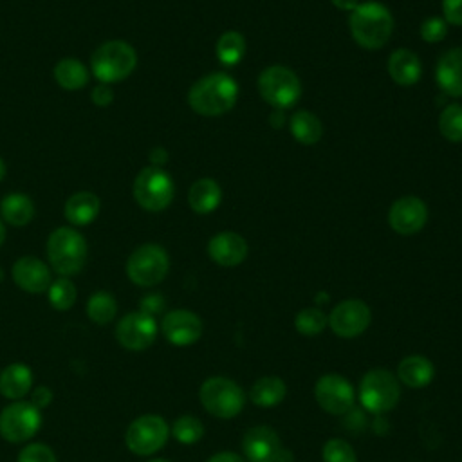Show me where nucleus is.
Here are the masks:
<instances>
[{
	"label": "nucleus",
	"instance_id": "f257e3e1",
	"mask_svg": "<svg viewBox=\"0 0 462 462\" xmlns=\"http://www.w3.org/2000/svg\"><path fill=\"white\" fill-rule=\"evenodd\" d=\"M238 97V85L224 72L200 78L188 92V103L200 116H220L233 108Z\"/></svg>",
	"mask_w": 462,
	"mask_h": 462
},
{
	"label": "nucleus",
	"instance_id": "f03ea898",
	"mask_svg": "<svg viewBox=\"0 0 462 462\" xmlns=\"http://www.w3.org/2000/svg\"><path fill=\"white\" fill-rule=\"evenodd\" d=\"M352 38L365 49H381L392 36L393 18L390 11L377 2L357 4L350 14Z\"/></svg>",
	"mask_w": 462,
	"mask_h": 462
},
{
	"label": "nucleus",
	"instance_id": "7ed1b4c3",
	"mask_svg": "<svg viewBox=\"0 0 462 462\" xmlns=\"http://www.w3.org/2000/svg\"><path fill=\"white\" fill-rule=\"evenodd\" d=\"M47 258L58 274H78L87 262V242L76 229L58 227L49 235Z\"/></svg>",
	"mask_w": 462,
	"mask_h": 462
},
{
	"label": "nucleus",
	"instance_id": "20e7f679",
	"mask_svg": "<svg viewBox=\"0 0 462 462\" xmlns=\"http://www.w3.org/2000/svg\"><path fill=\"white\" fill-rule=\"evenodd\" d=\"M135 65L137 54L134 47L121 40H110L99 45L90 58L94 76L106 85L126 79L134 72Z\"/></svg>",
	"mask_w": 462,
	"mask_h": 462
},
{
	"label": "nucleus",
	"instance_id": "39448f33",
	"mask_svg": "<svg viewBox=\"0 0 462 462\" xmlns=\"http://www.w3.org/2000/svg\"><path fill=\"white\" fill-rule=\"evenodd\" d=\"M199 399L204 410L217 419H233L245 404L244 390L231 379L215 375L200 384Z\"/></svg>",
	"mask_w": 462,
	"mask_h": 462
},
{
	"label": "nucleus",
	"instance_id": "423d86ee",
	"mask_svg": "<svg viewBox=\"0 0 462 462\" xmlns=\"http://www.w3.org/2000/svg\"><path fill=\"white\" fill-rule=\"evenodd\" d=\"M401 397L397 377L384 368L368 370L359 383V401L370 413H386L395 408Z\"/></svg>",
	"mask_w": 462,
	"mask_h": 462
},
{
	"label": "nucleus",
	"instance_id": "0eeeda50",
	"mask_svg": "<svg viewBox=\"0 0 462 462\" xmlns=\"http://www.w3.org/2000/svg\"><path fill=\"white\" fill-rule=\"evenodd\" d=\"M134 199L146 211H162L173 200L171 177L159 166L143 168L134 180Z\"/></svg>",
	"mask_w": 462,
	"mask_h": 462
},
{
	"label": "nucleus",
	"instance_id": "6e6552de",
	"mask_svg": "<svg viewBox=\"0 0 462 462\" xmlns=\"http://www.w3.org/2000/svg\"><path fill=\"white\" fill-rule=\"evenodd\" d=\"M258 90L263 101L282 110L292 106L301 94L298 76L282 65H271L258 76Z\"/></svg>",
	"mask_w": 462,
	"mask_h": 462
},
{
	"label": "nucleus",
	"instance_id": "1a4fd4ad",
	"mask_svg": "<svg viewBox=\"0 0 462 462\" xmlns=\"http://www.w3.org/2000/svg\"><path fill=\"white\" fill-rule=\"evenodd\" d=\"M168 267L166 251L157 244H144L128 256L126 276L139 287H152L164 280Z\"/></svg>",
	"mask_w": 462,
	"mask_h": 462
},
{
	"label": "nucleus",
	"instance_id": "9d476101",
	"mask_svg": "<svg viewBox=\"0 0 462 462\" xmlns=\"http://www.w3.org/2000/svg\"><path fill=\"white\" fill-rule=\"evenodd\" d=\"M168 435L170 428L161 415H141L128 426L125 444L135 455H152L166 444Z\"/></svg>",
	"mask_w": 462,
	"mask_h": 462
},
{
	"label": "nucleus",
	"instance_id": "9b49d317",
	"mask_svg": "<svg viewBox=\"0 0 462 462\" xmlns=\"http://www.w3.org/2000/svg\"><path fill=\"white\" fill-rule=\"evenodd\" d=\"M42 426V413L32 402L16 401L0 411V435L9 442H25Z\"/></svg>",
	"mask_w": 462,
	"mask_h": 462
},
{
	"label": "nucleus",
	"instance_id": "f8f14e48",
	"mask_svg": "<svg viewBox=\"0 0 462 462\" xmlns=\"http://www.w3.org/2000/svg\"><path fill=\"white\" fill-rule=\"evenodd\" d=\"M247 462H291L292 455L282 446L278 433L271 426H253L242 439Z\"/></svg>",
	"mask_w": 462,
	"mask_h": 462
},
{
	"label": "nucleus",
	"instance_id": "ddd939ff",
	"mask_svg": "<svg viewBox=\"0 0 462 462\" xmlns=\"http://www.w3.org/2000/svg\"><path fill=\"white\" fill-rule=\"evenodd\" d=\"M372 321V312L368 305L361 300H345L337 303L328 314V327L339 337H357L361 336Z\"/></svg>",
	"mask_w": 462,
	"mask_h": 462
},
{
	"label": "nucleus",
	"instance_id": "4468645a",
	"mask_svg": "<svg viewBox=\"0 0 462 462\" xmlns=\"http://www.w3.org/2000/svg\"><path fill=\"white\" fill-rule=\"evenodd\" d=\"M116 337L126 350H144L157 337L155 318L143 310L130 312L119 319L116 327Z\"/></svg>",
	"mask_w": 462,
	"mask_h": 462
},
{
	"label": "nucleus",
	"instance_id": "2eb2a0df",
	"mask_svg": "<svg viewBox=\"0 0 462 462\" xmlns=\"http://www.w3.org/2000/svg\"><path fill=\"white\" fill-rule=\"evenodd\" d=\"M314 395L321 410L332 415H343L354 406V388L339 374H325L314 386Z\"/></svg>",
	"mask_w": 462,
	"mask_h": 462
},
{
	"label": "nucleus",
	"instance_id": "dca6fc26",
	"mask_svg": "<svg viewBox=\"0 0 462 462\" xmlns=\"http://www.w3.org/2000/svg\"><path fill=\"white\" fill-rule=\"evenodd\" d=\"M426 220H428L426 204L413 195L397 199L388 211L390 227L399 235H413L420 231Z\"/></svg>",
	"mask_w": 462,
	"mask_h": 462
},
{
	"label": "nucleus",
	"instance_id": "f3484780",
	"mask_svg": "<svg viewBox=\"0 0 462 462\" xmlns=\"http://www.w3.org/2000/svg\"><path fill=\"white\" fill-rule=\"evenodd\" d=\"M161 330L171 345L188 346L199 341V337L202 336V321L191 310L175 309L162 318Z\"/></svg>",
	"mask_w": 462,
	"mask_h": 462
},
{
	"label": "nucleus",
	"instance_id": "a211bd4d",
	"mask_svg": "<svg viewBox=\"0 0 462 462\" xmlns=\"http://www.w3.org/2000/svg\"><path fill=\"white\" fill-rule=\"evenodd\" d=\"M13 280L25 292H43L49 289L51 271L49 267L36 256H22L13 265Z\"/></svg>",
	"mask_w": 462,
	"mask_h": 462
},
{
	"label": "nucleus",
	"instance_id": "6ab92c4d",
	"mask_svg": "<svg viewBox=\"0 0 462 462\" xmlns=\"http://www.w3.org/2000/svg\"><path fill=\"white\" fill-rule=\"evenodd\" d=\"M209 258L222 267H235L247 256V242L233 231L215 235L208 244Z\"/></svg>",
	"mask_w": 462,
	"mask_h": 462
},
{
	"label": "nucleus",
	"instance_id": "aec40b11",
	"mask_svg": "<svg viewBox=\"0 0 462 462\" xmlns=\"http://www.w3.org/2000/svg\"><path fill=\"white\" fill-rule=\"evenodd\" d=\"M435 78L446 94L462 96V49H451L440 56Z\"/></svg>",
	"mask_w": 462,
	"mask_h": 462
},
{
	"label": "nucleus",
	"instance_id": "412c9836",
	"mask_svg": "<svg viewBox=\"0 0 462 462\" xmlns=\"http://www.w3.org/2000/svg\"><path fill=\"white\" fill-rule=\"evenodd\" d=\"M101 202L92 191H78L65 202V218L72 226H87L99 213Z\"/></svg>",
	"mask_w": 462,
	"mask_h": 462
},
{
	"label": "nucleus",
	"instance_id": "4be33fe9",
	"mask_svg": "<svg viewBox=\"0 0 462 462\" xmlns=\"http://www.w3.org/2000/svg\"><path fill=\"white\" fill-rule=\"evenodd\" d=\"M32 386V372L22 363H11L0 372V393L7 399H22Z\"/></svg>",
	"mask_w": 462,
	"mask_h": 462
},
{
	"label": "nucleus",
	"instance_id": "5701e85b",
	"mask_svg": "<svg viewBox=\"0 0 462 462\" xmlns=\"http://www.w3.org/2000/svg\"><path fill=\"white\" fill-rule=\"evenodd\" d=\"M435 368L424 356H406L397 366V379L410 388H424L431 383Z\"/></svg>",
	"mask_w": 462,
	"mask_h": 462
},
{
	"label": "nucleus",
	"instance_id": "b1692460",
	"mask_svg": "<svg viewBox=\"0 0 462 462\" xmlns=\"http://www.w3.org/2000/svg\"><path fill=\"white\" fill-rule=\"evenodd\" d=\"M388 72L399 85H413L420 78V61L408 49H397L388 58Z\"/></svg>",
	"mask_w": 462,
	"mask_h": 462
},
{
	"label": "nucleus",
	"instance_id": "393cba45",
	"mask_svg": "<svg viewBox=\"0 0 462 462\" xmlns=\"http://www.w3.org/2000/svg\"><path fill=\"white\" fill-rule=\"evenodd\" d=\"M285 393L287 386L278 375H263L256 379L249 390V397L258 408L278 406L285 399Z\"/></svg>",
	"mask_w": 462,
	"mask_h": 462
},
{
	"label": "nucleus",
	"instance_id": "a878e982",
	"mask_svg": "<svg viewBox=\"0 0 462 462\" xmlns=\"http://www.w3.org/2000/svg\"><path fill=\"white\" fill-rule=\"evenodd\" d=\"M220 199H222L220 186L213 179H199L197 182L191 184L188 193L189 208L200 215L215 211L217 206L220 204Z\"/></svg>",
	"mask_w": 462,
	"mask_h": 462
},
{
	"label": "nucleus",
	"instance_id": "bb28decb",
	"mask_svg": "<svg viewBox=\"0 0 462 462\" xmlns=\"http://www.w3.org/2000/svg\"><path fill=\"white\" fill-rule=\"evenodd\" d=\"M2 218L16 227L27 226L34 217V204L23 193H9L0 202Z\"/></svg>",
	"mask_w": 462,
	"mask_h": 462
},
{
	"label": "nucleus",
	"instance_id": "cd10ccee",
	"mask_svg": "<svg viewBox=\"0 0 462 462\" xmlns=\"http://www.w3.org/2000/svg\"><path fill=\"white\" fill-rule=\"evenodd\" d=\"M54 79L65 90H78L87 85L88 72L87 67L76 58H65L54 67Z\"/></svg>",
	"mask_w": 462,
	"mask_h": 462
},
{
	"label": "nucleus",
	"instance_id": "c85d7f7f",
	"mask_svg": "<svg viewBox=\"0 0 462 462\" xmlns=\"http://www.w3.org/2000/svg\"><path fill=\"white\" fill-rule=\"evenodd\" d=\"M291 132L296 141L303 144H314L321 139L323 126L314 114L307 110H300L291 117Z\"/></svg>",
	"mask_w": 462,
	"mask_h": 462
},
{
	"label": "nucleus",
	"instance_id": "c756f323",
	"mask_svg": "<svg viewBox=\"0 0 462 462\" xmlns=\"http://www.w3.org/2000/svg\"><path fill=\"white\" fill-rule=\"evenodd\" d=\"M245 52V42L244 36L236 31H227L224 32L218 42H217V56L220 63L233 67L236 65Z\"/></svg>",
	"mask_w": 462,
	"mask_h": 462
},
{
	"label": "nucleus",
	"instance_id": "7c9ffc66",
	"mask_svg": "<svg viewBox=\"0 0 462 462\" xmlns=\"http://www.w3.org/2000/svg\"><path fill=\"white\" fill-rule=\"evenodd\" d=\"M117 312V303L112 298V294L105 292V291H97L88 298L87 303V314L88 318L97 323V325H105L110 323L114 319Z\"/></svg>",
	"mask_w": 462,
	"mask_h": 462
},
{
	"label": "nucleus",
	"instance_id": "2f4dec72",
	"mask_svg": "<svg viewBox=\"0 0 462 462\" xmlns=\"http://www.w3.org/2000/svg\"><path fill=\"white\" fill-rule=\"evenodd\" d=\"M327 325H328V316L316 307L301 309L294 318V327L303 336H318L319 332H323Z\"/></svg>",
	"mask_w": 462,
	"mask_h": 462
},
{
	"label": "nucleus",
	"instance_id": "473e14b6",
	"mask_svg": "<svg viewBox=\"0 0 462 462\" xmlns=\"http://www.w3.org/2000/svg\"><path fill=\"white\" fill-rule=\"evenodd\" d=\"M439 130L451 143L462 141V106L460 105H449L440 112Z\"/></svg>",
	"mask_w": 462,
	"mask_h": 462
},
{
	"label": "nucleus",
	"instance_id": "72a5a7b5",
	"mask_svg": "<svg viewBox=\"0 0 462 462\" xmlns=\"http://www.w3.org/2000/svg\"><path fill=\"white\" fill-rule=\"evenodd\" d=\"M171 435L182 444H193L202 439L204 424L193 415H180L171 426Z\"/></svg>",
	"mask_w": 462,
	"mask_h": 462
},
{
	"label": "nucleus",
	"instance_id": "f704fd0d",
	"mask_svg": "<svg viewBox=\"0 0 462 462\" xmlns=\"http://www.w3.org/2000/svg\"><path fill=\"white\" fill-rule=\"evenodd\" d=\"M49 301L56 310H67L76 301V287L69 278H58L49 285Z\"/></svg>",
	"mask_w": 462,
	"mask_h": 462
},
{
	"label": "nucleus",
	"instance_id": "c9c22d12",
	"mask_svg": "<svg viewBox=\"0 0 462 462\" xmlns=\"http://www.w3.org/2000/svg\"><path fill=\"white\" fill-rule=\"evenodd\" d=\"M323 462H357L354 448L343 439H330L321 448Z\"/></svg>",
	"mask_w": 462,
	"mask_h": 462
},
{
	"label": "nucleus",
	"instance_id": "e433bc0d",
	"mask_svg": "<svg viewBox=\"0 0 462 462\" xmlns=\"http://www.w3.org/2000/svg\"><path fill=\"white\" fill-rule=\"evenodd\" d=\"M16 462H58V460H56L54 451L47 444L34 442V444L25 446L20 451Z\"/></svg>",
	"mask_w": 462,
	"mask_h": 462
},
{
	"label": "nucleus",
	"instance_id": "4c0bfd02",
	"mask_svg": "<svg viewBox=\"0 0 462 462\" xmlns=\"http://www.w3.org/2000/svg\"><path fill=\"white\" fill-rule=\"evenodd\" d=\"M446 32H448L446 22L442 18H439V16H431V18L424 20L422 25H420L422 40L431 42V43L433 42H440L446 36Z\"/></svg>",
	"mask_w": 462,
	"mask_h": 462
},
{
	"label": "nucleus",
	"instance_id": "58836bf2",
	"mask_svg": "<svg viewBox=\"0 0 462 462\" xmlns=\"http://www.w3.org/2000/svg\"><path fill=\"white\" fill-rule=\"evenodd\" d=\"M444 20L453 25H462V0H442Z\"/></svg>",
	"mask_w": 462,
	"mask_h": 462
},
{
	"label": "nucleus",
	"instance_id": "ea45409f",
	"mask_svg": "<svg viewBox=\"0 0 462 462\" xmlns=\"http://www.w3.org/2000/svg\"><path fill=\"white\" fill-rule=\"evenodd\" d=\"M94 105L97 106H108L112 101H114V92L112 88L106 85V83H99L97 87L92 88V94H90Z\"/></svg>",
	"mask_w": 462,
	"mask_h": 462
},
{
	"label": "nucleus",
	"instance_id": "a19ab883",
	"mask_svg": "<svg viewBox=\"0 0 462 462\" xmlns=\"http://www.w3.org/2000/svg\"><path fill=\"white\" fill-rule=\"evenodd\" d=\"M52 401V392L47 388V386H38L32 393H31V402L42 410V408H47Z\"/></svg>",
	"mask_w": 462,
	"mask_h": 462
},
{
	"label": "nucleus",
	"instance_id": "79ce46f5",
	"mask_svg": "<svg viewBox=\"0 0 462 462\" xmlns=\"http://www.w3.org/2000/svg\"><path fill=\"white\" fill-rule=\"evenodd\" d=\"M162 307H164V301L159 294H150V296L143 298V301H141V310L150 316H153L155 312H161Z\"/></svg>",
	"mask_w": 462,
	"mask_h": 462
},
{
	"label": "nucleus",
	"instance_id": "37998d69",
	"mask_svg": "<svg viewBox=\"0 0 462 462\" xmlns=\"http://www.w3.org/2000/svg\"><path fill=\"white\" fill-rule=\"evenodd\" d=\"M206 462H245V460L233 451H220V453H215L213 457H209Z\"/></svg>",
	"mask_w": 462,
	"mask_h": 462
},
{
	"label": "nucleus",
	"instance_id": "c03bdc74",
	"mask_svg": "<svg viewBox=\"0 0 462 462\" xmlns=\"http://www.w3.org/2000/svg\"><path fill=\"white\" fill-rule=\"evenodd\" d=\"M166 159H168V153H166L164 148H153V150L150 152V161H152L153 166H159V168H161V164H164Z\"/></svg>",
	"mask_w": 462,
	"mask_h": 462
},
{
	"label": "nucleus",
	"instance_id": "a18cd8bd",
	"mask_svg": "<svg viewBox=\"0 0 462 462\" xmlns=\"http://www.w3.org/2000/svg\"><path fill=\"white\" fill-rule=\"evenodd\" d=\"M337 9L345 11H354L357 7V0H330Z\"/></svg>",
	"mask_w": 462,
	"mask_h": 462
},
{
	"label": "nucleus",
	"instance_id": "49530a36",
	"mask_svg": "<svg viewBox=\"0 0 462 462\" xmlns=\"http://www.w3.org/2000/svg\"><path fill=\"white\" fill-rule=\"evenodd\" d=\"M4 238H5V227H4V222L0 220V245L4 244Z\"/></svg>",
	"mask_w": 462,
	"mask_h": 462
},
{
	"label": "nucleus",
	"instance_id": "de8ad7c7",
	"mask_svg": "<svg viewBox=\"0 0 462 462\" xmlns=\"http://www.w3.org/2000/svg\"><path fill=\"white\" fill-rule=\"evenodd\" d=\"M4 175H5V162L0 159V180L4 179Z\"/></svg>",
	"mask_w": 462,
	"mask_h": 462
},
{
	"label": "nucleus",
	"instance_id": "09e8293b",
	"mask_svg": "<svg viewBox=\"0 0 462 462\" xmlns=\"http://www.w3.org/2000/svg\"><path fill=\"white\" fill-rule=\"evenodd\" d=\"M150 462H168V460H164V458H153V460H150Z\"/></svg>",
	"mask_w": 462,
	"mask_h": 462
}]
</instances>
